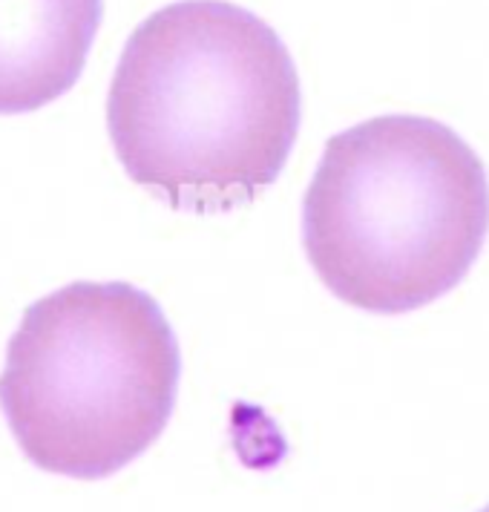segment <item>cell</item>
Segmentation results:
<instances>
[{"label":"cell","mask_w":489,"mask_h":512,"mask_svg":"<svg viewBox=\"0 0 489 512\" xmlns=\"http://www.w3.org/2000/svg\"><path fill=\"white\" fill-rule=\"evenodd\" d=\"M303 121L282 38L228 0H179L136 26L107 95L127 176L182 213H228L280 179Z\"/></svg>","instance_id":"6da1fadb"},{"label":"cell","mask_w":489,"mask_h":512,"mask_svg":"<svg viewBox=\"0 0 489 512\" xmlns=\"http://www.w3.org/2000/svg\"><path fill=\"white\" fill-rule=\"evenodd\" d=\"M489 233V179L446 124L380 116L331 136L303 202L308 262L369 314H406L461 285Z\"/></svg>","instance_id":"7a4b0ae2"},{"label":"cell","mask_w":489,"mask_h":512,"mask_svg":"<svg viewBox=\"0 0 489 512\" xmlns=\"http://www.w3.org/2000/svg\"><path fill=\"white\" fill-rule=\"evenodd\" d=\"M182 374L162 305L130 282H72L26 308L0 374V409L24 455L98 481L164 432Z\"/></svg>","instance_id":"3957f363"},{"label":"cell","mask_w":489,"mask_h":512,"mask_svg":"<svg viewBox=\"0 0 489 512\" xmlns=\"http://www.w3.org/2000/svg\"><path fill=\"white\" fill-rule=\"evenodd\" d=\"M104 0H0V116L41 110L78 84Z\"/></svg>","instance_id":"277c9868"},{"label":"cell","mask_w":489,"mask_h":512,"mask_svg":"<svg viewBox=\"0 0 489 512\" xmlns=\"http://www.w3.org/2000/svg\"><path fill=\"white\" fill-rule=\"evenodd\" d=\"M481 512H489V507H484V510H481Z\"/></svg>","instance_id":"5b68a950"}]
</instances>
